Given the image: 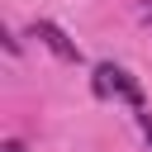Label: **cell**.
I'll return each mask as SVG.
<instances>
[{
	"label": "cell",
	"instance_id": "cell-5",
	"mask_svg": "<svg viewBox=\"0 0 152 152\" xmlns=\"http://www.w3.org/2000/svg\"><path fill=\"white\" fill-rule=\"evenodd\" d=\"M147 19H152V14H147Z\"/></svg>",
	"mask_w": 152,
	"mask_h": 152
},
{
	"label": "cell",
	"instance_id": "cell-2",
	"mask_svg": "<svg viewBox=\"0 0 152 152\" xmlns=\"http://www.w3.org/2000/svg\"><path fill=\"white\" fill-rule=\"evenodd\" d=\"M28 33H33V38H38L52 57H62V62H81V48H76V43H71V38L52 24V19H33V28H28Z\"/></svg>",
	"mask_w": 152,
	"mask_h": 152
},
{
	"label": "cell",
	"instance_id": "cell-1",
	"mask_svg": "<svg viewBox=\"0 0 152 152\" xmlns=\"http://www.w3.org/2000/svg\"><path fill=\"white\" fill-rule=\"evenodd\" d=\"M90 90H95L100 100H124V104H133V109H147V104H142V81H138L128 66H119V62H100V66L90 71Z\"/></svg>",
	"mask_w": 152,
	"mask_h": 152
},
{
	"label": "cell",
	"instance_id": "cell-3",
	"mask_svg": "<svg viewBox=\"0 0 152 152\" xmlns=\"http://www.w3.org/2000/svg\"><path fill=\"white\" fill-rule=\"evenodd\" d=\"M138 128H142V138H147V147H152V109H138Z\"/></svg>",
	"mask_w": 152,
	"mask_h": 152
},
{
	"label": "cell",
	"instance_id": "cell-4",
	"mask_svg": "<svg viewBox=\"0 0 152 152\" xmlns=\"http://www.w3.org/2000/svg\"><path fill=\"white\" fill-rule=\"evenodd\" d=\"M0 152H24V142H19V138H5V142H0Z\"/></svg>",
	"mask_w": 152,
	"mask_h": 152
}]
</instances>
